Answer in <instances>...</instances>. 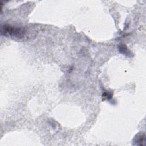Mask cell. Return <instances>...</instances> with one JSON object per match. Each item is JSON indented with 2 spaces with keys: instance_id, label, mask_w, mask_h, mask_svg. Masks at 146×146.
Masks as SVG:
<instances>
[{
  "instance_id": "cell-1",
  "label": "cell",
  "mask_w": 146,
  "mask_h": 146,
  "mask_svg": "<svg viewBox=\"0 0 146 146\" xmlns=\"http://www.w3.org/2000/svg\"><path fill=\"white\" fill-rule=\"evenodd\" d=\"M1 34L5 36L17 39H23L26 36V31L21 27L5 25L1 27Z\"/></svg>"
},
{
  "instance_id": "cell-2",
  "label": "cell",
  "mask_w": 146,
  "mask_h": 146,
  "mask_svg": "<svg viewBox=\"0 0 146 146\" xmlns=\"http://www.w3.org/2000/svg\"><path fill=\"white\" fill-rule=\"evenodd\" d=\"M135 142L137 145H143L145 143V134L144 133H139L135 139Z\"/></svg>"
}]
</instances>
